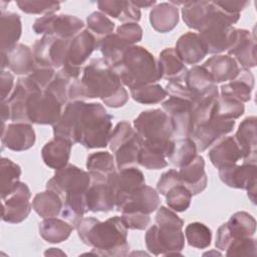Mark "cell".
I'll return each instance as SVG.
<instances>
[{
    "mask_svg": "<svg viewBox=\"0 0 257 257\" xmlns=\"http://www.w3.org/2000/svg\"><path fill=\"white\" fill-rule=\"evenodd\" d=\"M112 118L101 103L68 101L59 120L52 125L53 135L86 149L105 148L112 131Z\"/></svg>",
    "mask_w": 257,
    "mask_h": 257,
    "instance_id": "1",
    "label": "cell"
},
{
    "mask_svg": "<svg viewBox=\"0 0 257 257\" xmlns=\"http://www.w3.org/2000/svg\"><path fill=\"white\" fill-rule=\"evenodd\" d=\"M100 98L109 107L123 106L128 93L118 76L103 58H93L84 66L81 78L71 81L68 87V100Z\"/></svg>",
    "mask_w": 257,
    "mask_h": 257,
    "instance_id": "2",
    "label": "cell"
},
{
    "mask_svg": "<svg viewBox=\"0 0 257 257\" xmlns=\"http://www.w3.org/2000/svg\"><path fill=\"white\" fill-rule=\"evenodd\" d=\"M90 185V175L80 168L67 164L56 170L46 183V189L56 192L62 199L63 207L60 216L74 229L87 213L85 194Z\"/></svg>",
    "mask_w": 257,
    "mask_h": 257,
    "instance_id": "3",
    "label": "cell"
},
{
    "mask_svg": "<svg viewBox=\"0 0 257 257\" xmlns=\"http://www.w3.org/2000/svg\"><path fill=\"white\" fill-rule=\"evenodd\" d=\"M76 229L82 243L93 248L92 254L125 256L128 252L127 228L118 216L103 222L93 217L82 218Z\"/></svg>",
    "mask_w": 257,
    "mask_h": 257,
    "instance_id": "4",
    "label": "cell"
},
{
    "mask_svg": "<svg viewBox=\"0 0 257 257\" xmlns=\"http://www.w3.org/2000/svg\"><path fill=\"white\" fill-rule=\"evenodd\" d=\"M184 221L170 208L161 206L156 215V224L145 235L147 249L154 255H181L185 247V235L182 230Z\"/></svg>",
    "mask_w": 257,
    "mask_h": 257,
    "instance_id": "5",
    "label": "cell"
},
{
    "mask_svg": "<svg viewBox=\"0 0 257 257\" xmlns=\"http://www.w3.org/2000/svg\"><path fill=\"white\" fill-rule=\"evenodd\" d=\"M112 70L122 85L130 89L156 83L162 78L158 61L145 47L133 45L126 48Z\"/></svg>",
    "mask_w": 257,
    "mask_h": 257,
    "instance_id": "6",
    "label": "cell"
},
{
    "mask_svg": "<svg viewBox=\"0 0 257 257\" xmlns=\"http://www.w3.org/2000/svg\"><path fill=\"white\" fill-rule=\"evenodd\" d=\"M239 18L240 14H229L222 10L215 1H212L209 16L199 30V35L206 44L208 53L219 54L230 48L237 29L233 24Z\"/></svg>",
    "mask_w": 257,
    "mask_h": 257,
    "instance_id": "7",
    "label": "cell"
},
{
    "mask_svg": "<svg viewBox=\"0 0 257 257\" xmlns=\"http://www.w3.org/2000/svg\"><path fill=\"white\" fill-rule=\"evenodd\" d=\"M98 39L87 29L80 31L69 42L65 61L59 69L72 80L79 78L81 66L97 48Z\"/></svg>",
    "mask_w": 257,
    "mask_h": 257,
    "instance_id": "8",
    "label": "cell"
},
{
    "mask_svg": "<svg viewBox=\"0 0 257 257\" xmlns=\"http://www.w3.org/2000/svg\"><path fill=\"white\" fill-rule=\"evenodd\" d=\"M62 113V104L48 90H38L29 95L26 101L27 121L36 124L56 123Z\"/></svg>",
    "mask_w": 257,
    "mask_h": 257,
    "instance_id": "9",
    "label": "cell"
},
{
    "mask_svg": "<svg viewBox=\"0 0 257 257\" xmlns=\"http://www.w3.org/2000/svg\"><path fill=\"white\" fill-rule=\"evenodd\" d=\"M136 132L143 140H172L174 128L169 115L160 108L142 111L134 120Z\"/></svg>",
    "mask_w": 257,
    "mask_h": 257,
    "instance_id": "10",
    "label": "cell"
},
{
    "mask_svg": "<svg viewBox=\"0 0 257 257\" xmlns=\"http://www.w3.org/2000/svg\"><path fill=\"white\" fill-rule=\"evenodd\" d=\"M89 173V172H88ZM90 185L85 194L87 211L109 212L115 207V196L111 174L104 176L97 173H89Z\"/></svg>",
    "mask_w": 257,
    "mask_h": 257,
    "instance_id": "11",
    "label": "cell"
},
{
    "mask_svg": "<svg viewBox=\"0 0 257 257\" xmlns=\"http://www.w3.org/2000/svg\"><path fill=\"white\" fill-rule=\"evenodd\" d=\"M255 232L256 220L254 217L244 211L236 212L218 228L215 246L221 251H226L233 240L253 237Z\"/></svg>",
    "mask_w": 257,
    "mask_h": 257,
    "instance_id": "12",
    "label": "cell"
},
{
    "mask_svg": "<svg viewBox=\"0 0 257 257\" xmlns=\"http://www.w3.org/2000/svg\"><path fill=\"white\" fill-rule=\"evenodd\" d=\"M84 27L81 19L74 15L49 14L35 20L32 28L36 34L53 35L61 39L70 40Z\"/></svg>",
    "mask_w": 257,
    "mask_h": 257,
    "instance_id": "13",
    "label": "cell"
},
{
    "mask_svg": "<svg viewBox=\"0 0 257 257\" xmlns=\"http://www.w3.org/2000/svg\"><path fill=\"white\" fill-rule=\"evenodd\" d=\"M70 40L53 35H43L40 39H37L33 45V56L36 64L53 69L61 68L65 61Z\"/></svg>",
    "mask_w": 257,
    "mask_h": 257,
    "instance_id": "14",
    "label": "cell"
},
{
    "mask_svg": "<svg viewBox=\"0 0 257 257\" xmlns=\"http://www.w3.org/2000/svg\"><path fill=\"white\" fill-rule=\"evenodd\" d=\"M235 125V119L225 118L215 113L210 119L194 127L190 138L195 142L197 151L202 153L213 146L218 140L231 133Z\"/></svg>",
    "mask_w": 257,
    "mask_h": 257,
    "instance_id": "15",
    "label": "cell"
},
{
    "mask_svg": "<svg viewBox=\"0 0 257 257\" xmlns=\"http://www.w3.org/2000/svg\"><path fill=\"white\" fill-rule=\"evenodd\" d=\"M30 198L28 186L19 182L8 195L2 197V220L11 224L24 221L32 209Z\"/></svg>",
    "mask_w": 257,
    "mask_h": 257,
    "instance_id": "16",
    "label": "cell"
},
{
    "mask_svg": "<svg viewBox=\"0 0 257 257\" xmlns=\"http://www.w3.org/2000/svg\"><path fill=\"white\" fill-rule=\"evenodd\" d=\"M163 110L169 115L174 135L179 137H190L194 124L192 115V102L190 100L171 96L162 103Z\"/></svg>",
    "mask_w": 257,
    "mask_h": 257,
    "instance_id": "17",
    "label": "cell"
},
{
    "mask_svg": "<svg viewBox=\"0 0 257 257\" xmlns=\"http://www.w3.org/2000/svg\"><path fill=\"white\" fill-rule=\"evenodd\" d=\"M174 146V141L143 140L139 154V165L148 170H160L168 166V157Z\"/></svg>",
    "mask_w": 257,
    "mask_h": 257,
    "instance_id": "18",
    "label": "cell"
},
{
    "mask_svg": "<svg viewBox=\"0 0 257 257\" xmlns=\"http://www.w3.org/2000/svg\"><path fill=\"white\" fill-rule=\"evenodd\" d=\"M161 204L159 193L146 184L135 190L116 209L120 213H143L150 215Z\"/></svg>",
    "mask_w": 257,
    "mask_h": 257,
    "instance_id": "19",
    "label": "cell"
},
{
    "mask_svg": "<svg viewBox=\"0 0 257 257\" xmlns=\"http://www.w3.org/2000/svg\"><path fill=\"white\" fill-rule=\"evenodd\" d=\"M35 132L27 122H13L5 126L2 123L1 143L14 152L26 151L34 146Z\"/></svg>",
    "mask_w": 257,
    "mask_h": 257,
    "instance_id": "20",
    "label": "cell"
},
{
    "mask_svg": "<svg viewBox=\"0 0 257 257\" xmlns=\"http://www.w3.org/2000/svg\"><path fill=\"white\" fill-rule=\"evenodd\" d=\"M221 181L230 188L252 190L256 189L257 166L256 164L243 163L242 165H231L219 169Z\"/></svg>",
    "mask_w": 257,
    "mask_h": 257,
    "instance_id": "21",
    "label": "cell"
},
{
    "mask_svg": "<svg viewBox=\"0 0 257 257\" xmlns=\"http://www.w3.org/2000/svg\"><path fill=\"white\" fill-rule=\"evenodd\" d=\"M241 68L249 69L256 65V39L254 33L247 29H236V35L230 48L227 50Z\"/></svg>",
    "mask_w": 257,
    "mask_h": 257,
    "instance_id": "22",
    "label": "cell"
},
{
    "mask_svg": "<svg viewBox=\"0 0 257 257\" xmlns=\"http://www.w3.org/2000/svg\"><path fill=\"white\" fill-rule=\"evenodd\" d=\"M112 183L115 208L117 209L135 190L146 184V180L142 171L136 167H130L115 172L112 177Z\"/></svg>",
    "mask_w": 257,
    "mask_h": 257,
    "instance_id": "23",
    "label": "cell"
},
{
    "mask_svg": "<svg viewBox=\"0 0 257 257\" xmlns=\"http://www.w3.org/2000/svg\"><path fill=\"white\" fill-rule=\"evenodd\" d=\"M39 89L27 76L20 77L16 86L8 97L7 103L10 108V119L14 122H28L26 117V101L29 95Z\"/></svg>",
    "mask_w": 257,
    "mask_h": 257,
    "instance_id": "24",
    "label": "cell"
},
{
    "mask_svg": "<svg viewBox=\"0 0 257 257\" xmlns=\"http://www.w3.org/2000/svg\"><path fill=\"white\" fill-rule=\"evenodd\" d=\"M256 116L245 117L235 134V141L240 149L243 163L256 164L257 142H256Z\"/></svg>",
    "mask_w": 257,
    "mask_h": 257,
    "instance_id": "25",
    "label": "cell"
},
{
    "mask_svg": "<svg viewBox=\"0 0 257 257\" xmlns=\"http://www.w3.org/2000/svg\"><path fill=\"white\" fill-rule=\"evenodd\" d=\"M175 51L186 64L195 65L201 62L208 54V49L199 33L187 32L179 37Z\"/></svg>",
    "mask_w": 257,
    "mask_h": 257,
    "instance_id": "26",
    "label": "cell"
},
{
    "mask_svg": "<svg viewBox=\"0 0 257 257\" xmlns=\"http://www.w3.org/2000/svg\"><path fill=\"white\" fill-rule=\"evenodd\" d=\"M2 70L8 67L18 75H28L36 66L33 52L29 46L17 43L7 53H1Z\"/></svg>",
    "mask_w": 257,
    "mask_h": 257,
    "instance_id": "27",
    "label": "cell"
},
{
    "mask_svg": "<svg viewBox=\"0 0 257 257\" xmlns=\"http://www.w3.org/2000/svg\"><path fill=\"white\" fill-rule=\"evenodd\" d=\"M208 157L214 167L218 170L237 164L242 160L240 149L234 137H223L210 147Z\"/></svg>",
    "mask_w": 257,
    "mask_h": 257,
    "instance_id": "28",
    "label": "cell"
},
{
    "mask_svg": "<svg viewBox=\"0 0 257 257\" xmlns=\"http://www.w3.org/2000/svg\"><path fill=\"white\" fill-rule=\"evenodd\" d=\"M184 83L195 96L193 102L208 95L219 94L218 87L212 76L202 65H194L190 68L187 71Z\"/></svg>",
    "mask_w": 257,
    "mask_h": 257,
    "instance_id": "29",
    "label": "cell"
},
{
    "mask_svg": "<svg viewBox=\"0 0 257 257\" xmlns=\"http://www.w3.org/2000/svg\"><path fill=\"white\" fill-rule=\"evenodd\" d=\"M179 175L182 184L192 195L200 194L207 187L208 178L205 172V161L200 155H197L189 164L180 168Z\"/></svg>",
    "mask_w": 257,
    "mask_h": 257,
    "instance_id": "30",
    "label": "cell"
},
{
    "mask_svg": "<svg viewBox=\"0 0 257 257\" xmlns=\"http://www.w3.org/2000/svg\"><path fill=\"white\" fill-rule=\"evenodd\" d=\"M202 66L210 73L215 83L231 81L237 77L240 71L237 61L233 57L223 54L211 56Z\"/></svg>",
    "mask_w": 257,
    "mask_h": 257,
    "instance_id": "31",
    "label": "cell"
},
{
    "mask_svg": "<svg viewBox=\"0 0 257 257\" xmlns=\"http://www.w3.org/2000/svg\"><path fill=\"white\" fill-rule=\"evenodd\" d=\"M72 143L62 138H54L46 143L41 150V157L46 166L59 170L68 164Z\"/></svg>",
    "mask_w": 257,
    "mask_h": 257,
    "instance_id": "32",
    "label": "cell"
},
{
    "mask_svg": "<svg viewBox=\"0 0 257 257\" xmlns=\"http://www.w3.org/2000/svg\"><path fill=\"white\" fill-rule=\"evenodd\" d=\"M254 88V76L249 69L240 68L237 77L220 87L221 96L236 99L240 102H247L251 99Z\"/></svg>",
    "mask_w": 257,
    "mask_h": 257,
    "instance_id": "33",
    "label": "cell"
},
{
    "mask_svg": "<svg viewBox=\"0 0 257 257\" xmlns=\"http://www.w3.org/2000/svg\"><path fill=\"white\" fill-rule=\"evenodd\" d=\"M157 61L162 74V78L168 79L169 81H185L188 69L175 51V48L169 47L161 51Z\"/></svg>",
    "mask_w": 257,
    "mask_h": 257,
    "instance_id": "34",
    "label": "cell"
},
{
    "mask_svg": "<svg viewBox=\"0 0 257 257\" xmlns=\"http://www.w3.org/2000/svg\"><path fill=\"white\" fill-rule=\"evenodd\" d=\"M150 22L156 31L170 32L179 23V8L170 2L159 3L150 12Z\"/></svg>",
    "mask_w": 257,
    "mask_h": 257,
    "instance_id": "35",
    "label": "cell"
},
{
    "mask_svg": "<svg viewBox=\"0 0 257 257\" xmlns=\"http://www.w3.org/2000/svg\"><path fill=\"white\" fill-rule=\"evenodd\" d=\"M22 32L20 16L14 12L1 13L0 48L1 53H7L18 42Z\"/></svg>",
    "mask_w": 257,
    "mask_h": 257,
    "instance_id": "36",
    "label": "cell"
},
{
    "mask_svg": "<svg viewBox=\"0 0 257 257\" xmlns=\"http://www.w3.org/2000/svg\"><path fill=\"white\" fill-rule=\"evenodd\" d=\"M97 7L103 14H107L121 22L137 23L141 20V10L132 1H98Z\"/></svg>",
    "mask_w": 257,
    "mask_h": 257,
    "instance_id": "37",
    "label": "cell"
},
{
    "mask_svg": "<svg viewBox=\"0 0 257 257\" xmlns=\"http://www.w3.org/2000/svg\"><path fill=\"white\" fill-rule=\"evenodd\" d=\"M143 139L136 133L128 140L120 144L112 153L114 155V162L116 169L136 167L139 165V154L142 148Z\"/></svg>",
    "mask_w": 257,
    "mask_h": 257,
    "instance_id": "38",
    "label": "cell"
},
{
    "mask_svg": "<svg viewBox=\"0 0 257 257\" xmlns=\"http://www.w3.org/2000/svg\"><path fill=\"white\" fill-rule=\"evenodd\" d=\"M73 229L68 222L56 217L44 218L38 226L40 236L48 243H61L65 241Z\"/></svg>",
    "mask_w": 257,
    "mask_h": 257,
    "instance_id": "39",
    "label": "cell"
},
{
    "mask_svg": "<svg viewBox=\"0 0 257 257\" xmlns=\"http://www.w3.org/2000/svg\"><path fill=\"white\" fill-rule=\"evenodd\" d=\"M212 9V1H187L182 7V17L185 24L199 31L204 25Z\"/></svg>",
    "mask_w": 257,
    "mask_h": 257,
    "instance_id": "40",
    "label": "cell"
},
{
    "mask_svg": "<svg viewBox=\"0 0 257 257\" xmlns=\"http://www.w3.org/2000/svg\"><path fill=\"white\" fill-rule=\"evenodd\" d=\"M62 207L61 197L50 189L36 194L32 201L33 210L43 219L58 216L61 213Z\"/></svg>",
    "mask_w": 257,
    "mask_h": 257,
    "instance_id": "41",
    "label": "cell"
},
{
    "mask_svg": "<svg viewBox=\"0 0 257 257\" xmlns=\"http://www.w3.org/2000/svg\"><path fill=\"white\" fill-rule=\"evenodd\" d=\"M130 45L116 33L106 35L97 41V49L101 52L104 61L111 67L120 60L123 52Z\"/></svg>",
    "mask_w": 257,
    "mask_h": 257,
    "instance_id": "42",
    "label": "cell"
},
{
    "mask_svg": "<svg viewBox=\"0 0 257 257\" xmlns=\"http://www.w3.org/2000/svg\"><path fill=\"white\" fill-rule=\"evenodd\" d=\"M197 147L190 137H185L174 141V146L170 156L169 163L177 168H182L189 164L197 156Z\"/></svg>",
    "mask_w": 257,
    "mask_h": 257,
    "instance_id": "43",
    "label": "cell"
},
{
    "mask_svg": "<svg viewBox=\"0 0 257 257\" xmlns=\"http://www.w3.org/2000/svg\"><path fill=\"white\" fill-rule=\"evenodd\" d=\"M186 241L191 247L205 249L210 246L212 241V232L205 224L193 222L186 226L185 233Z\"/></svg>",
    "mask_w": 257,
    "mask_h": 257,
    "instance_id": "44",
    "label": "cell"
},
{
    "mask_svg": "<svg viewBox=\"0 0 257 257\" xmlns=\"http://www.w3.org/2000/svg\"><path fill=\"white\" fill-rule=\"evenodd\" d=\"M168 92L158 83H152L131 89V96L134 100L143 104H155L163 101Z\"/></svg>",
    "mask_w": 257,
    "mask_h": 257,
    "instance_id": "45",
    "label": "cell"
},
{
    "mask_svg": "<svg viewBox=\"0 0 257 257\" xmlns=\"http://www.w3.org/2000/svg\"><path fill=\"white\" fill-rule=\"evenodd\" d=\"M1 198L8 195L19 183L21 168L10 159H1Z\"/></svg>",
    "mask_w": 257,
    "mask_h": 257,
    "instance_id": "46",
    "label": "cell"
},
{
    "mask_svg": "<svg viewBox=\"0 0 257 257\" xmlns=\"http://www.w3.org/2000/svg\"><path fill=\"white\" fill-rule=\"evenodd\" d=\"M114 158L108 152H96L90 154L86 159V169L89 173H97L109 176L115 173Z\"/></svg>",
    "mask_w": 257,
    "mask_h": 257,
    "instance_id": "47",
    "label": "cell"
},
{
    "mask_svg": "<svg viewBox=\"0 0 257 257\" xmlns=\"http://www.w3.org/2000/svg\"><path fill=\"white\" fill-rule=\"evenodd\" d=\"M192 196L191 192L183 184L173 187L165 195L168 207L175 212L186 211L191 205Z\"/></svg>",
    "mask_w": 257,
    "mask_h": 257,
    "instance_id": "48",
    "label": "cell"
},
{
    "mask_svg": "<svg viewBox=\"0 0 257 257\" xmlns=\"http://www.w3.org/2000/svg\"><path fill=\"white\" fill-rule=\"evenodd\" d=\"M87 30L100 38L113 32L114 23L100 11H94L86 18Z\"/></svg>",
    "mask_w": 257,
    "mask_h": 257,
    "instance_id": "49",
    "label": "cell"
},
{
    "mask_svg": "<svg viewBox=\"0 0 257 257\" xmlns=\"http://www.w3.org/2000/svg\"><path fill=\"white\" fill-rule=\"evenodd\" d=\"M19 9L27 14H54L60 9V3L56 1H16Z\"/></svg>",
    "mask_w": 257,
    "mask_h": 257,
    "instance_id": "50",
    "label": "cell"
},
{
    "mask_svg": "<svg viewBox=\"0 0 257 257\" xmlns=\"http://www.w3.org/2000/svg\"><path fill=\"white\" fill-rule=\"evenodd\" d=\"M245 111L243 102L236 99L219 95L217 102L216 114L225 118L236 119L239 118Z\"/></svg>",
    "mask_w": 257,
    "mask_h": 257,
    "instance_id": "51",
    "label": "cell"
},
{
    "mask_svg": "<svg viewBox=\"0 0 257 257\" xmlns=\"http://www.w3.org/2000/svg\"><path fill=\"white\" fill-rule=\"evenodd\" d=\"M71 81H73L71 78L65 75L62 71L58 70L52 81L45 89L52 93L58 99V101L64 105L68 101V87Z\"/></svg>",
    "mask_w": 257,
    "mask_h": 257,
    "instance_id": "52",
    "label": "cell"
},
{
    "mask_svg": "<svg viewBox=\"0 0 257 257\" xmlns=\"http://www.w3.org/2000/svg\"><path fill=\"white\" fill-rule=\"evenodd\" d=\"M226 256H255L256 239L253 237L233 240L226 249Z\"/></svg>",
    "mask_w": 257,
    "mask_h": 257,
    "instance_id": "53",
    "label": "cell"
},
{
    "mask_svg": "<svg viewBox=\"0 0 257 257\" xmlns=\"http://www.w3.org/2000/svg\"><path fill=\"white\" fill-rule=\"evenodd\" d=\"M136 133H137L136 130L133 128L132 124L128 121L122 120L117 122L109 135L108 145H109L110 151L113 152L120 144L128 140Z\"/></svg>",
    "mask_w": 257,
    "mask_h": 257,
    "instance_id": "54",
    "label": "cell"
},
{
    "mask_svg": "<svg viewBox=\"0 0 257 257\" xmlns=\"http://www.w3.org/2000/svg\"><path fill=\"white\" fill-rule=\"evenodd\" d=\"M116 34L130 46H133L142 40L143 29L138 23H123L117 27Z\"/></svg>",
    "mask_w": 257,
    "mask_h": 257,
    "instance_id": "55",
    "label": "cell"
},
{
    "mask_svg": "<svg viewBox=\"0 0 257 257\" xmlns=\"http://www.w3.org/2000/svg\"><path fill=\"white\" fill-rule=\"evenodd\" d=\"M56 72L53 68L49 67H43L39 66L36 64L35 68L28 74L26 75L39 89L44 90L47 85L52 81L54 78Z\"/></svg>",
    "mask_w": 257,
    "mask_h": 257,
    "instance_id": "56",
    "label": "cell"
},
{
    "mask_svg": "<svg viewBox=\"0 0 257 257\" xmlns=\"http://www.w3.org/2000/svg\"><path fill=\"white\" fill-rule=\"evenodd\" d=\"M120 218L124 226L131 230H145L151 222L150 215L143 213H121Z\"/></svg>",
    "mask_w": 257,
    "mask_h": 257,
    "instance_id": "57",
    "label": "cell"
},
{
    "mask_svg": "<svg viewBox=\"0 0 257 257\" xmlns=\"http://www.w3.org/2000/svg\"><path fill=\"white\" fill-rule=\"evenodd\" d=\"M182 184L179 171L177 170H169L162 174L161 178L157 184V191L159 194L165 196L170 189L173 187Z\"/></svg>",
    "mask_w": 257,
    "mask_h": 257,
    "instance_id": "58",
    "label": "cell"
},
{
    "mask_svg": "<svg viewBox=\"0 0 257 257\" xmlns=\"http://www.w3.org/2000/svg\"><path fill=\"white\" fill-rule=\"evenodd\" d=\"M14 84V76L11 72L2 70L0 76V89H1V102L8 99L9 93Z\"/></svg>",
    "mask_w": 257,
    "mask_h": 257,
    "instance_id": "59",
    "label": "cell"
},
{
    "mask_svg": "<svg viewBox=\"0 0 257 257\" xmlns=\"http://www.w3.org/2000/svg\"><path fill=\"white\" fill-rule=\"evenodd\" d=\"M216 4L229 14H240L249 4V1H215Z\"/></svg>",
    "mask_w": 257,
    "mask_h": 257,
    "instance_id": "60",
    "label": "cell"
},
{
    "mask_svg": "<svg viewBox=\"0 0 257 257\" xmlns=\"http://www.w3.org/2000/svg\"><path fill=\"white\" fill-rule=\"evenodd\" d=\"M132 3L138 8H150V7H154L157 1L156 0H137V1H132Z\"/></svg>",
    "mask_w": 257,
    "mask_h": 257,
    "instance_id": "61",
    "label": "cell"
},
{
    "mask_svg": "<svg viewBox=\"0 0 257 257\" xmlns=\"http://www.w3.org/2000/svg\"><path fill=\"white\" fill-rule=\"evenodd\" d=\"M10 118V108L7 103V101L1 102V120L2 123H5V121Z\"/></svg>",
    "mask_w": 257,
    "mask_h": 257,
    "instance_id": "62",
    "label": "cell"
},
{
    "mask_svg": "<svg viewBox=\"0 0 257 257\" xmlns=\"http://www.w3.org/2000/svg\"><path fill=\"white\" fill-rule=\"evenodd\" d=\"M57 254H59V255H65V253L61 252V251H60L59 249H57V248H49V250L45 251V253H44V255H57Z\"/></svg>",
    "mask_w": 257,
    "mask_h": 257,
    "instance_id": "63",
    "label": "cell"
}]
</instances>
